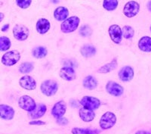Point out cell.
<instances>
[{"mask_svg": "<svg viewBox=\"0 0 151 134\" xmlns=\"http://www.w3.org/2000/svg\"><path fill=\"white\" fill-rule=\"evenodd\" d=\"M80 19L77 16L68 17L60 24V30L64 33H70L76 31L79 28Z\"/></svg>", "mask_w": 151, "mask_h": 134, "instance_id": "1", "label": "cell"}, {"mask_svg": "<svg viewBox=\"0 0 151 134\" xmlns=\"http://www.w3.org/2000/svg\"><path fill=\"white\" fill-rule=\"evenodd\" d=\"M21 59V53L17 50H11L5 52L1 59L2 64L11 67L17 63Z\"/></svg>", "mask_w": 151, "mask_h": 134, "instance_id": "2", "label": "cell"}, {"mask_svg": "<svg viewBox=\"0 0 151 134\" xmlns=\"http://www.w3.org/2000/svg\"><path fill=\"white\" fill-rule=\"evenodd\" d=\"M40 89L42 94L46 96H55L58 90V84L53 80H47L42 83Z\"/></svg>", "mask_w": 151, "mask_h": 134, "instance_id": "3", "label": "cell"}, {"mask_svg": "<svg viewBox=\"0 0 151 134\" xmlns=\"http://www.w3.org/2000/svg\"><path fill=\"white\" fill-rule=\"evenodd\" d=\"M116 123V117L113 112H107L104 113L100 119V127L103 130H110Z\"/></svg>", "mask_w": 151, "mask_h": 134, "instance_id": "4", "label": "cell"}, {"mask_svg": "<svg viewBox=\"0 0 151 134\" xmlns=\"http://www.w3.org/2000/svg\"><path fill=\"white\" fill-rule=\"evenodd\" d=\"M13 36L18 41H24L29 37V30L24 24H17L12 30Z\"/></svg>", "mask_w": 151, "mask_h": 134, "instance_id": "5", "label": "cell"}, {"mask_svg": "<svg viewBox=\"0 0 151 134\" xmlns=\"http://www.w3.org/2000/svg\"><path fill=\"white\" fill-rule=\"evenodd\" d=\"M18 105L21 109L28 112H33L36 107L35 100L32 97L27 95H24L19 98Z\"/></svg>", "mask_w": 151, "mask_h": 134, "instance_id": "6", "label": "cell"}, {"mask_svg": "<svg viewBox=\"0 0 151 134\" xmlns=\"http://www.w3.org/2000/svg\"><path fill=\"white\" fill-rule=\"evenodd\" d=\"M140 12V4L136 1H129L123 8V14L125 17L131 18L137 15Z\"/></svg>", "mask_w": 151, "mask_h": 134, "instance_id": "7", "label": "cell"}, {"mask_svg": "<svg viewBox=\"0 0 151 134\" xmlns=\"http://www.w3.org/2000/svg\"><path fill=\"white\" fill-rule=\"evenodd\" d=\"M80 104L83 105V108L94 111L97 110L101 106V101L95 97L86 96L81 99Z\"/></svg>", "mask_w": 151, "mask_h": 134, "instance_id": "8", "label": "cell"}, {"mask_svg": "<svg viewBox=\"0 0 151 134\" xmlns=\"http://www.w3.org/2000/svg\"><path fill=\"white\" fill-rule=\"evenodd\" d=\"M109 35L112 41L116 44H119L122 42V28L118 24H113L108 29Z\"/></svg>", "mask_w": 151, "mask_h": 134, "instance_id": "9", "label": "cell"}, {"mask_svg": "<svg viewBox=\"0 0 151 134\" xmlns=\"http://www.w3.org/2000/svg\"><path fill=\"white\" fill-rule=\"evenodd\" d=\"M106 92L113 96H121L124 93V89L121 85L113 81H109L106 85Z\"/></svg>", "mask_w": 151, "mask_h": 134, "instance_id": "10", "label": "cell"}, {"mask_svg": "<svg viewBox=\"0 0 151 134\" xmlns=\"http://www.w3.org/2000/svg\"><path fill=\"white\" fill-rule=\"evenodd\" d=\"M67 111V104L63 100L58 101L55 104L52 109V114L56 119L62 117L65 114Z\"/></svg>", "mask_w": 151, "mask_h": 134, "instance_id": "11", "label": "cell"}, {"mask_svg": "<svg viewBox=\"0 0 151 134\" xmlns=\"http://www.w3.org/2000/svg\"><path fill=\"white\" fill-rule=\"evenodd\" d=\"M14 108L5 104H0V118L5 120H11L14 117Z\"/></svg>", "mask_w": 151, "mask_h": 134, "instance_id": "12", "label": "cell"}, {"mask_svg": "<svg viewBox=\"0 0 151 134\" xmlns=\"http://www.w3.org/2000/svg\"><path fill=\"white\" fill-rule=\"evenodd\" d=\"M134 70L131 66H125L120 69L119 71V78L122 82H129L131 81L134 78Z\"/></svg>", "mask_w": 151, "mask_h": 134, "instance_id": "13", "label": "cell"}, {"mask_svg": "<svg viewBox=\"0 0 151 134\" xmlns=\"http://www.w3.org/2000/svg\"><path fill=\"white\" fill-rule=\"evenodd\" d=\"M19 84L27 90H34L36 88V82L31 76L25 75L19 80Z\"/></svg>", "mask_w": 151, "mask_h": 134, "instance_id": "14", "label": "cell"}, {"mask_svg": "<svg viewBox=\"0 0 151 134\" xmlns=\"http://www.w3.org/2000/svg\"><path fill=\"white\" fill-rule=\"evenodd\" d=\"M60 77L66 81H72L76 78V71L73 67L67 66L62 67L60 70Z\"/></svg>", "mask_w": 151, "mask_h": 134, "instance_id": "15", "label": "cell"}, {"mask_svg": "<svg viewBox=\"0 0 151 134\" xmlns=\"http://www.w3.org/2000/svg\"><path fill=\"white\" fill-rule=\"evenodd\" d=\"M51 28V23L46 18H40L36 22V29L40 34H45Z\"/></svg>", "mask_w": 151, "mask_h": 134, "instance_id": "16", "label": "cell"}, {"mask_svg": "<svg viewBox=\"0 0 151 134\" xmlns=\"http://www.w3.org/2000/svg\"><path fill=\"white\" fill-rule=\"evenodd\" d=\"M69 17V10L67 7L59 6L54 11V17L58 21H64Z\"/></svg>", "mask_w": 151, "mask_h": 134, "instance_id": "17", "label": "cell"}, {"mask_svg": "<svg viewBox=\"0 0 151 134\" xmlns=\"http://www.w3.org/2000/svg\"><path fill=\"white\" fill-rule=\"evenodd\" d=\"M46 111V105H44V104H40V105H36V108L33 112H29V116L32 119H39L45 115Z\"/></svg>", "mask_w": 151, "mask_h": 134, "instance_id": "18", "label": "cell"}, {"mask_svg": "<svg viewBox=\"0 0 151 134\" xmlns=\"http://www.w3.org/2000/svg\"><path fill=\"white\" fill-rule=\"evenodd\" d=\"M138 48L142 52H151V37L148 36H142L138 41Z\"/></svg>", "mask_w": 151, "mask_h": 134, "instance_id": "19", "label": "cell"}, {"mask_svg": "<svg viewBox=\"0 0 151 134\" xmlns=\"http://www.w3.org/2000/svg\"><path fill=\"white\" fill-rule=\"evenodd\" d=\"M79 114L81 120H83L84 122H91L95 117V114H94V111L89 110V109L85 108H81L79 112Z\"/></svg>", "mask_w": 151, "mask_h": 134, "instance_id": "20", "label": "cell"}, {"mask_svg": "<svg viewBox=\"0 0 151 134\" xmlns=\"http://www.w3.org/2000/svg\"><path fill=\"white\" fill-rule=\"evenodd\" d=\"M83 85L86 89L92 90V89H96L98 86V80L93 76H87L83 80Z\"/></svg>", "mask_w": 151, "mask_h": 134, "instance_id": "21", "label": "cell"}, {"mask_svg": "<svg viewBox=\"0 0 151 134\" xmlns=\"http://www.w3.org/2000/svg\"><path fill=\"white\" fill-rule=\"evenodd\" d=\"M80 53L85 58H91L96 53V49L91 45H84L81 48Z\"/></svg>", "mask_w": 151, "mask_h": 134, "instance_id": "22", "label": "cell"}, {"mask_svg": "<svg viewBox=\"0 0 151 134\" xmlns=\"http://www.w3.org/2000/svg\"><path fill=\"white\" fill-rule=\"evenodd\" d=\"M116 59H114L111 62L108 64H106L101 67L98 69V72L101 73V74H107L110 71L115 70L117 67V62Z\"/></svg>", "mask_w": 151, "mask_h": 134, "instance_id": "23", "label": "cell"}, {"mask_svg": "<svg viewBox=\"0 0 151 134\" xmlns=\"http://www.w3.org/2000/svg\"><path fill=\"white\" fill-rule=\"evenodd\" d=\"M47 54H48V50H47L46 48L43 46L36 47L32 51V55H33V56L38 59L45 58L47 55Z\"/></svg>", "mask_w": 151, "mask_h": 134, "instance_id": "24", "label": "cell"}, {"mask_svg": "<svg viewBox=\"0 0 151 134\" xmlns=\"http://www.w3.org/2000/svg\"><path fill=\"white\" fill-rule=\"evenodd\" d=\"M71 133L73 134H99L101 131L99 130H92L88 128H79L74 127L73 128Z\"/></svg>", "mask_w": 151, "mask_h": 134, "instance_id": "25", "label": "cell"}, {"mask_svg": "<svg viewBox=\"0 0 151 134\" xmlns=\"http://www.w3.org/2000/svg\"><path fill=\"white\" fill-rule=\"evenodd\" d=\"M12 46V42L8 36H0V52H6Z\"/></svg>", "mask_w": 151, "mask_h": 134, "instance_id": "26", "label": "cell"}, {"mask_svg": "<svg viewBox=\"0 0 151 134\" xmlns=\"http://www.w3.org/2000/svg\"><path fill=\"white\" fill-rule=\"evenodd\" d=\"M119 5V0H104L103 7L108 12H113L117 9Z\"/></svg>", "mask_w": 151, "mask_h": 134, "instance_id": "27", "label": "cell"}, {"mask_svg": "<svg viewBox=\"0 0 151 134\" xmlns=\"http://www.w3.org/2000/svg\"><path fill=\"white\" fill-rule=\"evenodd\" d=\"M34 69V64L32 62H24L19 66V72L21 74H28Z\"/></svg>", "mask_w": 151, "mask_h": 134, "instance_id": "28", "label": "cell"}, {"mask_svg": "<svg viewBox=\"0 0 151 134\" xmlns=\"http://www.w3.org/2000/svg\"><path fill=\"white\" fill-rule=\"evenodd\" d=\"M122 37H124L126 40H129V39H132L134 36V30L131 26L125 25L122 28Z\"/></svg>", "mask_w": 151, "mask_h": 134, "instance_id": "29", "label": "cell"}, {"mask_svg": "<svg viewBox=\"0 0 151 134\" xmlns=\"http://www.w3.org/2000/svg\"><path fill=\"white\" fill-rule=\"evenodd\" d=\"M79 33L80 36H82L83 37H88V36L92 34V29H91L89 25L86 24V25H83V26L81 27Z\"/></svg>", "mask_w": 151, "mask_h": 134, "instance_id": "30", "label": "cell"}, {"mask_svg": "<svg viewBox=\"0 0 151 134\" xmlns=\"http://www.w3.org/2000/svg\"><path fill=\"white\" fill-rule=\"evenodd\" d=\"M15 2L19 8L22 9H27L30 6L32 0H15Z\"/></svg>", "mask_w": 151, "mask_h": 134, "instance_id": "31", "label": "cell"}, {"mask_svg": "<svg viewBox=\"0 0 151 134\" xmlns=\"http://www.w3.org/2000/svg\"><path fill=\"white\" fill-rule=\"evenodd\" d=\"M57 123L59 124V125H62V126H64V125H67V124L69 123L68 120H67V118H66V117H60V118L57 119Z\"/></svg>", "mask_w": 151, "mask_h": 134, "instance_id": "32", "label": "cell"}, {"mask_svg": "<svg viewBox=\"0 0 151 134\" xmlns=\"http://www.w3.org/2000/svg\"><path fill=\"white\" fill-rule=\"evenodd\" d=\"M29 125H38V126H41V125H45V123L44 121H42V120H32L29 123Z\"/></svg>", "mask_w": 151, "mask_h": 134, "instance_id": "33", "label": "cell"}, {"mask_svg": "<svg viewBox=\"0 0 151 134\" xmlns=\"http://www.w3.org/2000/svg\"><path fill=\"white\" fill-rule=\"evenodd\" d=\"M9 28H10V24H5L2 27V28H1V30H2V32H7V31L9 30Z\"/></svg>", "mask_w": 151, "mask_h": 134, "instance_id": "34", "label": "cell"}, {"mask_svg": "<svg viewBox=\"0 0 151 134\" xmlns=\"http://www.w3.org/2000/svg\"><path fill=\"white\" fill-rule=\"evenodd\" d=\"M135 134H151V133L150 132H148V131L139 130V131H137Z\"/></svg>", "mask_w": 151, "mask_h": 134, "instance_id": "35", "label": "cell"}, {"mask_svg": "<svg viewBox=\"0 0 151 134\" xmlns=\"http://www.w3.org/2000/svg\"><path fill=\"white\" fill-rule=\"evenodd\" d=\"M147 8L148 11L150 12H151V0L148 1V2L147 3Z\"/></svg>", "mask_w": 151, "mask_h": 134, "instance_id": "36", "label": "cell"}, {"mask_svg": "<svg viewBox=\"0 0 151 134\" xmlns=\"http://www.w3.org/2000/svg\"><path fill=\"white\" fill-rule=\"evenodd\" d=\"M4 18H5V14H4V13H2V12H0V23L3 21Z\"/></svg>", "mask_w": 151, "mask_h": 134, "instance_id": "37", "label": "cell"}, {"mask_svg": "<svg viewBox=\"0 0 151 134\" xmlns=\"http://www.w3.org/2000/svg\"><path fill=\"white\" fill-rule=\"evenodd\" d=\"M50 1H51V2L53 4H58L60 2V0H50Z\"/></svg>", "mask_w": 151, "mask_h": 134, "instance_id": "38", "label": "cell"}, {"mask_svg": "<svg viewBox=\"0 0 151 134\" xmlns=\"http://www.w3.org/2000/svg\"><path fill=\"white\" fill-rule=\"evenodd\" d=\"M150 31H151V26H150Z\"/></svg>", "mask_w": 151, "mask_h": 134, "instance_id": "39", "label": "cell"}]
</instances>
